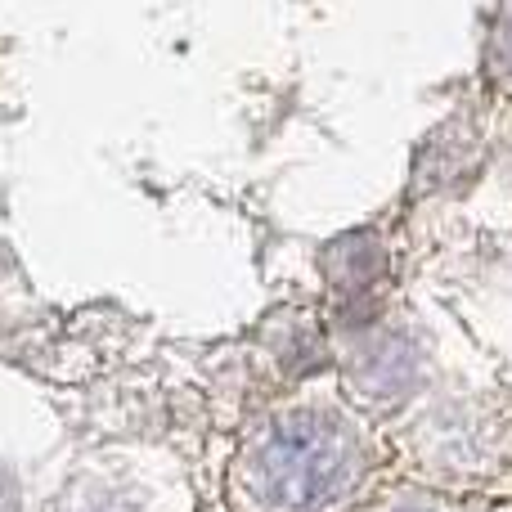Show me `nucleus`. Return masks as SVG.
<instances>
[{
    "mask_svg": "<svg viewBox=\"0 0 512 512\" xmlns=\"http://www.w3.org/2000/svg\"><path fill=\"white\" fill-rule=\"evenodd\" d=\"M355 472V445L319 414H292L252 450V490L274 512H315L333 504Z\"/></svg>",
    "mask_w": 512,
    "mask_h": 512,
    "instance_id": "nucleus-1",
    "label": "nucleus"
}]
</instances>
